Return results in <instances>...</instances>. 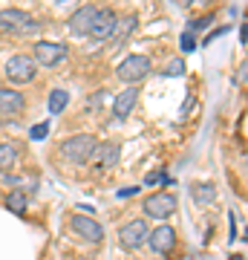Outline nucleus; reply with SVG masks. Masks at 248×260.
<instances>
[{"label":"nucleus","instance_id":"obj_1","mask_svg":"<svg viewBox=\"0 0 248 260\" xmlns=\"http://www.w3.org/2000/svg\"><path fill=\"white\" fill-rule=\"evenodd\" d=\"M95 148H98L95 136H90V133H78V136H73V139H66L64 145H61V156H64L66 162H73V165H84V162H90L92 159Z\"/></svg>","mask_w":248,"mask_h":260},{"label":"nucleus","instance_id":"obj_2","mask_svg":"<svg viewBox=\"0 0 248 260\" xmlns=\"http://www.w3.org/2000/svg\"><path fill=\"white\" fill-rule=\"evenodd\" d=\"M38 29V20L23 9H0V32L6 35H32Z\"/></svg>","mask_w":248,"mask_h":260},{"label":"nucleus","instance_id":"obj_3","mask_svg":"<svg viewBox=\"0 0 248 260\" xmlns=\"http://www.w3.org/2000/svg\"><path fill=\"white\" fill-rule=\"evenodd\" d=\"M147 75H150V58H145V55H130L119 67V78L124 84H130V87L138 84L141 78H147Z\"/></svg>","mask_w":248,"mask_h":260},{"label":"nucleus","instance_id":"obj_4","mask_svg":"<svg viewBox=\"0 0 248 260\" xmlns=\"http://www.w3.org/2000/svg\"><path fill=\"white\" fill-rule=\"evenodd\" d=\"M35 73H38V64L32 55H15L6 64V78L15 84H29L35 78Z\"/></svg>","mask_w":248,"mask_h":260},{"label":"nucleus","instance_id":"obj_5","mask_svg":"<svg viewBox=\"0 0 248 260\" xmlns=\"http://www.w3.org/2000/svg\"><path fill=\"white\" fill-rule=\"evenodd\" d=\"M176 197L173 194H167V191H159V194H153V197H147L145 200V214L147 217H156V220H167L170 214H176Z\"/></svg>","mask_w":248,"mask_h":260},{"label":"nucleus","instance_id":"obj_6","mask_svg":"<svg viewBox=\"0 0 248 260\" xmlns=\"http://www.w3.org/2000/svg\"><path fill=\"white\" fill-rule=\"evenodd\" d=\"M69 229H73V234H78V237L87 240V243H101V237H104L101 223H95L87 214H75L73 220H69Z\"/></svg>","mask_w":248,"mask_h":260},{"label":"nucleus","instance_id":"obj_7","mask_svg":"<svg viewBox=\"0 0 248 260\" xmlns=\"http://www.w3.org/2000/svg\"><path fill=\"white\" fill-rule=\"evenodd\" d=\"M35 64H41V67H55L58 61H64L66 58V47L64 44H55V41H38L35 47Z\"/></svg>","mask_w":248,"mask_h":260},{"label":"nucleus","instance_id":"obj_8","mask_svg":"<svg viewBox=\"0 0 248 260\" xmlns=\"http://www.w3.org/2000/svg\"><path fill=\"white\" fill-rule=\"evenodd\" d=\"M116 26H119V15L113 9H98V15L92 20L90 35L95 38V41H110V38L116 35Z\"/></svg>","mask_w":248,"mask_h":260},{"label":"nucleus","instance_id":"obj_9","mask_svg":"<svg viewBox=\"0 0 248 260\" xmlns=\"http://www.w3.org/2000/svg\"><path fill=\"white\" fill-rule=\"evenodd\" d=\"M147 237H150V229H147L145 220H130L127 225H121V246H124V249H138V246H145Z\"/></svg>","mask_w":248,"mask_h":260},{"label":"nucleus","instance_id":"obj_10","mask_svg":"<svg viewBox=\"0 0 248 260\" xmlns=\"http://www.w3.org/2000/svg\"><path fill=\"white\" fill-rule=\"evenodd\" d=\"M26 107L23 95L18 90H0V121H12L15 116H20Z\"/></svg>","mask_w":248,"mask_h":260},{"label":"nucleus","instance_id":"obj_11","mask_svg":"<svg viewBox=\"0 0 248 260\" xmlns=\"http://www.w3.org/2000/svg\"><path fill=\"white\" fill-rule=\"evenodd\" d=\"M95 15H98V6H81V9H75L73 18H69V32L73 35H90Z\"/></svg>","mask_w":248,"mask_h":260},{"label":"nucleus","instance_id":"obj_12","mask_svg":"<svg viewBox=\"0 0 248 260\" xmlns=\"http://www.w3.org/2000/svg\"><path fill=\"white\" fill-rule=\"evenodd\" d=\"M147 243H150V249H153V251L167 254V251L176 246V232L170 229V225H159V229H153V232H150Z\"/></svg>","mask_w":248,"mask_h":260},{"label":"nucleus","instance_id":"obj_13","mask_svg":"<svg viewBox=\"0 0 248 260\" xmlns=\"http://www.w3.org/2000/svg\"><path fill=\"white\" fill-rule=\"evenodd\" d=\"M119 156H121V148L116 145V142H104V145H98V148H95V153H92V159H95L98 171L116 168V165H119Z\"/></svg>","mask_w":248,"mask_h":260},{"label":"nucleus","instance_id":"obj_14","mask_svg":"<svg viewBox=\"0 0 248 260\" xmlns=\"http://www.w3.org/2000/svg\"><path fill=\"white\" fill-rule=\"evenodd\" d=\"M136 102H138V90L136 87L121 90V93L116 95V102H113V116H116V119H127L130 113H133V107H136Z\"/></svg>","mask_w":248,"mask_h":260},{"label":"nucleus","instance_id":"obj_15","mask_svg":"<svg viewBox=\"0 0 248 260\" xmlns=\"http://www.w3.org/2000/svg\"><path fill=\"white\" fill-rule=\"evenodd\" d=\"M15 162H18V148L12 142H3L0 145V174H9Z\"/></svg>","mask_w":248,"mask_h":260},{"label":"nucleus","instance_id":"obj_16","mask_svg":"<svg viewBox=\"0 0 248 260\" xmlns=\"http://www.w3.org/2000/svg\"><path fill=\"white\" fill-rule=\"evenodd\" d=\"M191 197L199 205H208V203H214V200H217V188L208 185V182H205V185H193L191 188Z\"/></svg>","mask_w":248,"mask_h":260},{"label":"nucleus","instance_id":"obj_17","mask_svg":"<svg viewBox=\"0 0 248 260\" xmlns=\"http://www.w3.org/2000/svg\"><path fill=\"white\" fill-rule=\"evenodd\" d=\"M133 29H136V15H127V18H119V26H116V44H124V41H127V35L130 32H133Z\"/></svg>","mask_w":248,"mask_h":260},{"label":"nucleus","instance_id":"obj_18","mask_svg":"<svg viewBox=\"0 0 248 260\" xmlns=\"http://www.w3.org/2000/svg\"><path fill=\"white\" fill-rule=\"evenodd\" d=\"M66 104H69V93L66 90H52L49 93V113H64L66 110Z\"/></svg>","mask_w":248,"mask_h":260},{"label":"nucleus","instance_id":"obj_19","mask_svg":"<svg viewBox=\"0 0 248 260\" xmlns=\"http://www.w3.org/2000/svg\"><path fill=\"white\" fill-rule=\"evenodd\" d=\"M6 208L15 214H26V194L23 191H12L9 197H6Z\"/></svg>","mask_w":248,"mask_h":260},{"label":"nucleus","instance_id":"obj_20","mask_svg":"<svg viewBox=\"0 0 248 260\" xmlns=\"http://www.w3.org/2000/svg\"><path fill=\"white\" fill-rule=\"evenodd\" d=\"M145 185H173V179L165 177V171H150L145 177Z\"/></svg>","mask_w":248,"mask_h":260},{"label":"nucleus","instance_id":"obj_21","mask_svg":"<svg viewBox=\"0 0 248 260\" xmlns=\"http://www.w3.org/2000/svg\"><path fill=\"white\" fill-rule=\"evenodd\" d=\"M165 75H170V78H176V75H185V61L173 58V61H170V64L165 67Z\"/></svg>","mask_w":248,"mask_h":260},{"label":"nucleus","instance_id":"obj_22","mask_svg":"<svg viewBox=\"0 0 248 260\" xmlns=\"http://www.w3.org/2000/svg\"><path fill=\"white\" fill-rule=\"evenodd\" d=\"M46 133H49V124H46V121H41V124H35V127L29 130V136H32V139H46Z\"/></svg>","mask_w":248,"mask_h":260},{"label":"nucleus","instance_id":"obj_23","mask_svg":"<svg viewBox=\"0 0 248 260\" xmlns=\"http://www.w3.org/2000/svg\"><path fill=\"white\" fill-rule=\"evenodd\" d=\"M182 49H185V52H193V49H196V41H193L191 32H185V35H182Z\"/></svg>","mask_w":248,"mask_h":260},{"label":"nucleus","instance_id":"obj_24","mask_svg":"<svg viewBox=\"0 0 248 260\" xmlns=\"http://www.w3.org/2000/svg\"><path fill=\"white\" fill-rule=\"evenodd\" d=\"M214 20V15H205V18H199V20H191V35L196 32V29H205V23H211Z\"/></svg>","mask_w":248,"mask_h":260},{"label":"nucleus","instance_id":"obj_25","mask_svg":"<svg viewBox=\"0 0 248 260\" xmlns=\"http://www.w3.org/2000/svg\"><path fill=\"white\" fill-rule=\"evenodd\" d=\"M225 32H228V26H220V29H217V32H214V35H208V38H205V44H211L214 38H220V35H225Z\"/></svg>","mask_w":248,"mask_h":260},{"label":"nucleus","instance_id":"obj_26","mask_svg":"<svg viewBox=\"0 0 248 260\" xmlns=\"http://www.w3.org/2000/svg\"><path fill=\"white\" fill-rule=\"evenodd\" d=\"M133 194H138V188H133V185H130V188H121V191H119L121 200H124V197H133Z\"/></svg>","mask_w":248,"mask_h":260},{"label":"nucleus","instance_id":"obj_27","mask_svg":"<svg viewBox=\"0 0 248 260\" xmlns=\"http://www.w3.org/2000/svg\"><path fill=\"white\" fill-rule=\"evenodd\" d=\"M242 41H248V26H242Z\"/></svg>","mask_w":248,"mask_h":260},{"label":"nucleus","instance_id":"obj_28","mask_svg":"<svg viewBox=\"0 0 248 260\" xmlns=\"http://www.w3.org/2000/svg\"><path fill=\"white\" fill-rule=\"evenodd\" d=\"M245 240H248V229H245Z\"/></svg>","mask_w":248,"mask_h":260},{"label":"nucleus","instance_id":"obj_29","mask_svg":"<svg viewBox=\"0 0 248 260\" xmlns=\"http://www.w3.org/2000/svg\"><path fill=\"white\" fill-rule=\"evenodd\" d=\"M231 260H239V257H231Z\"/></svg>","mask_w":248,"mask_h":260},{"label":"nucleus","instance_id":"obj_30","mask_svg":"<svg viewBox=\"0 0 248 260\" xmlns=\"http://www.w3.org/2000/svg\"><path fill=\"white\" fill-rule=\"evenodd\" d=\"M0 90H3V87H0Z\"/></svg>","mask_w":248,"mask_h":260}]
</instances>
